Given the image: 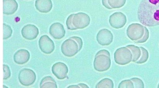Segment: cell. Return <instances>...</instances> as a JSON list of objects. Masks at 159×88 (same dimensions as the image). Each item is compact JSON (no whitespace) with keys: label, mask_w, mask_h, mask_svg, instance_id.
<instances>
[{"label":"cell","mask_w":159,"mask_h":88,"mask_svg":"<svg viewBox=\"0 0 159 88\" xmlns=\"http://www.w3.org/2000/svg\"><path fill=\"white\" fill-rule=\"evenodd\" d=\"M114 84L112 80L109 78H105L101 80L96 85V88H113Z\"/></svg>","instance_id":"d6986e66"},{"label":"cell","mask_w":159,"mask_h":88,"mask_svg":"<svg viewBox=\"0 0 159 88\" xmlns=\"http://www.w3.org/2000/svg\"><path fill=\"white\" fill-rule=\"evenodd\" d=\"M119 88H134L133 83L131 80H125L122 81L120 84H119Z\"/></svg>","instance_id":"603a6c76"},{"label":"cell","mask_w":159,"mask_h":88,"mask_svg":"<svg viewBox=\"0 0 159 88\" xmlns=\"http://www.w3.org/2000/svg\"><path fill=\"white\" fill-rule=\"evenodd\" d=\"M111 64L110 54L107 50H102L96 53L94 60L93 66L97 71L103 72L107 71L110 68Z\"/></svg>","instance_id":"277c9868"},{"label":"cell","mask_w":159,"mask_h":88,"mask_svg":"<svg viewBox=\"0 0 159 88\" xmlns=\"http://www.w3.org/2000/svg\"><path fill=\"white\" fill-rule=\"evenodd\" d=\"M133 54L127 47H122L117 49L114 54V61L119 65H126L132 61Z\"/></svg>","instance_id":"5b68a950"},{"label":"cell","mask_w":159,"mask_h":88,"mask_svg":"<svg viewBox=\"0 0 159 88\" xmlns=\"http://www.w3.org/2000/svg\"><path fill=\"white\" fill-rule=\"evenodd\" d=\"M108 4L113 9H119L125 5L126 0H107Z\"/></svg>","instance_id":"ffe728a7"},{"label":"cell","mask_w":159,"mask_h":88,"mask_svg":"<svg viewBox=\"0 0 159 88\" xmlns=\"http://www.w3.org/2000/svg\"><path fill=\"white\" fill-rule=\"evenodd\" d=\"M102 5L104 7L108 9H112L108 4L107 0H102Z\"/></svg>","instance_id":"83f0119b"},{"label":"cell","mask_w":159,"mask_h":88,"mask_svg":"<svg viewBox=\"0 0 159 88\" xmlns=\"http://www.w3.org/2000/svg\"><path fill=\"white\" fill-rule=\"evenodd\" d=\"M68 88H89V87L87 85L83 84V83H80L76 85H72L69 86Z\"/></svg>","instance_id":"4316f807"},{"label":"cell","mask_w":159,"mask_h":88,"mask_svg":"<svg viewBox=\"0 0 159 88\" xmlns=\"http://www.w3.org/2000/svg\"><path fill=\"white\" fill-rule=\"evenodd\" d=\"M127 48L131 50L133 54L132 62H136L140 57L141 54V51L139 47L134 45H127Z\"/></svg>","instance_id":"ac0fdd59"},{"label":"cell","mask_w":159,"mask_h":88,"mask_svg":"<svg viewBox=\"0 0 159 88\" xmlns=\"http://www.w3.org/2000/svg\"><path fill=\"white\" fill-rule=\"evenodd\" d=\"M30 58L29 52L27 50L22 49L17 51L14 54V61L16 63L22 65L28 62Z\"/></svg>","instance_id":"5bb4252c"},{"label":"cell","mask_w":159,"mask_h":88,"mask_svg":"<svg viewBox=\"0 0 159 88\" xmlns=\"http://www.w3.org/2000/svg\"><path fill=\"white\" fill-rule=\"evenodd\" d=\"M50 35L56 39H62L66 35V31L61 23H56L51 26L49 29Z\"/></svg>","instance_id":"4fadbf2b"},{"label":"cell","mask_w":159,"mask_h":88,"mask_svg":"<svg viewBox=\"0 0 159 88\" xmlns=\"http://www.w3.org/2000/svg\"><path fill=\"white\" fill-rule=\"evenodd\" d=\"M39 45L41 51L46 54H51L55 48L53 41L47 35L41 36L39 39Z\"/></svg>","instance_id":"9c48e42d"},{"label":"cell","mask_w":159,"mask_h":88,"mask_svg":"<svg viewBox=\"0 0 159 88\" xmlns=\"http://www.w3.org/2000/svg\"><path fill=\"white\" fill-rule=\"evenodd\" d=\"M39 34V29L37 27L31 24L26 25L21 30L22 36L27 40H34L36 38Z\"/></svg>","instance_id":"7c38bea8"},{"label":"cell","mask_w":159,"mask_h":88,"mask_svg":"<svg viewBox=\"0 0 159 88\" xmlns=\"http://www.w3.org/2000/svg\"><path fill=\"white\" fill-rule=\"evenodd\" d=\"M131 80L133 83L134 88H144V87L143 82L140 78H131Z\"/></svg>","instance_id":"d4e9b609"},{"label":"cell","mask_w":159,"mask_h":88,"mask_svg":"<svg viewBox=\"0 0 159 88\" xmlns=\"http://www.w3.org/2000/svg\"><path fill=\"white\" fill-rule=\"evenodd\" d=\"M90 18L87 14L79 12L70 15L67 19L66 25L68 29L70 30L83 29L90 24Z\"/></svg>","instance_id":"7a4b0ae2"},{"label":"cell","mask_w":159,"mask_h":88,"mask_svg":"<svg viewBox=\"0 0 159 88\" xmlns=\"http://www.w3.org/2000/svg\"><path fill=\"white\" fill-rule=\"evenodd\" d=\"M41 88H57V83L52 77L47 76L41 80L40 83Z\"/></svg>","instance_id":"e0dca14e"},{"label":"cell","mask_w":159,"mask_h":88,"mask_svg":"<svg viewBox=\"0 0 159 88\" xmlns=\"http://www.w3.org/2000/svg\"><path fill=\"white\" fill-rule=\"evenodd\" d=\"M144 29H145V32H144V36H143L142 38L140 39V40L135 41V43L138 44L145 43L148 39L149 36V30L145 26H144Z\"/></svg>","instance_id":"484cf974"},{"label":"cell","mask_w":159,"mask_h":88,"mask_svg":"<svg viewBox=\"0 0 159 88\" xmlns=\"http://www.w3.org/2000/svg\"><path fill=\"white\" fill-rule=\"evenodd\" d=\"M141 51L140 57L136 63L138 64H143L147 62L149 59V54L148 52L145 48L143 47H140Z\"/></svg>","instance_id":"44dd1931"},{"label":"cell","mask_w":159,"mask_h":88,"mask_svg":"<svg viewBox=\"0 0 159 88\" xmlns=\"http://www.w3.org/2000/svg\"><path fill=\"white\" fill-rule=\"evenodd\" d=\"M145 32L144 27L138 23H133L127 28V35L130 40L136 41L142 38Z\"/></svg>","instance_id":"8992f818"},{"label":"cell","mask_w":159,"mask_h":88,"mask_svg":"<svg viewBox=\"0 0 159 88\" xmlns=\"http://www.w3.org/2000/svg\"><path fill=\"white\" fill-rule=\"evenodd\" d=\"M97 41L102 46L110 45L113 40V35L110 31L106 29L101 30L97 34Z\"/></svg>","instance_id":"30bf717a"},{"label":"cell","mask_w":159,"mask_h":88,"mask_svg":"<svg viewBox=\"0 0 159 88\" xmlns=\"http://www.w3.org/2000/svg\"><path fill=\"white\" fill-rule=\"evenodd\" d=\"M52 71L54 75L59 80H63L67 77L68 69L66 64L61 62L56 63L52 67Z\"/></svg>","instance_id":"8fae6325"},{"label":"cell","mask_w":159,"mask_h":88,"mask_svg":"<svg viewBox=\"0 0 159 88\" xmlns=\"http://www.w3.org/2000/svg\"><path fill=\"white\" fill-rule=\"evenodd\" d=\"M138 16L140 23L144 26H159V0H142L138 7Z\"/></svg>","instance_id":"6da1fadb"},{"label":"cell","mask_w":159,"mask_h":88,"mask_svg":"<svg viewBox=\"0 0 159 88\" xmlns=\"http://www.w3.org/2000/svg\"><path fill=\"white\" fill-rule=\"evenodd\" d=\"M12 29L11 27L5 23L3 24V40H6L11 36L12 33Z\"/></svg>","instance_id":"7402d4cb"},{"label":"cell","mask_w":159,"mask_h":88,"mask_svg":"<svg viewBox=\"0 0 159 88\" xmlns=\"http://www.w3.org/2000/svg\"><path fill=\"white\" fill-rule=\"evenodd\" d=\"M35 6L40 12L47 13L51 10L53 4L51 0H36Z\"/></svg>","instance_id":"2e32d148"},{"label":"cell","mask_w":159,"mask_h":88,"mask_svg":"<svg viewBox=\"0 0 159 88\" xmlns=\"http://www.w3.org/2000/svg\"><path fill=\"white\" fill-rule=\"evenodd\" d=\"M3 80L6 81L10 78L11 76V72L10 68L7 65L3 64Z\"/></svg>","instance_id":"cb8c5ba5"},{"label":"cell","mask_w":159,"mask_h":88,"mask_svg":"<svg viewBox=\"0 0 159 88\" xmlns=\"http://www.w3.org/2000/svg\"><path fill=\"white\" fill-rule=\"evenodd\" d=\"M127 22L126 15L121 12H115L109 17L110 24L114 29H119L123 27Z\"/></svg>","instance_id":"ba28073f"},{"label":"cell","mask_w":159,"mask_h":88,"mask_svg":"<svg viewBox=\"0 0 159 88\" xmlns=\"http://www.w3.org/2000/svg\"><path fill=\"white\" fill-rule=\"evenodd\" d=\"M18 8V5L16 0H3V12L5 15H13Z\"/></svg>","instance_id":"9a60e30c"},{"label":"cell","mask_w":159,"mask_h":88,"mask_svg":"<svg viewBox=\"0 0 159 88\" xmlns=\"http://www.w3.org/2000/svg\"><path fill=\"white\" fill-rule=\"evenodd\" d=\"M83 42L80 37L73 36L66 39L61 46L62 53L67 57L75 56L82 49Z\"/></svg>","instance_id":"3957f363"},{"label":"cell","mask_w":159,"mask_h":88,"mask_svg":"<svg viewBox=\"0 0 159 88\" xmlns=\"http://www.w3.org/2000/svg\"><path fill=\"white\" fill-rule=\"evenodd\" d=\"M18 79L22 85L29 87L34 84L36 79V75L33 70L24 68L20 70L19 73Z\"/></svg>","instance_id":"52a82bcc"},{"label":"cell","mask_w":159,"mask_h":88,"mask_svg":"<svg viewBox=\"0 0 159 88\" xmlns=\"http://www.w3.org/2000/svg\"><path fill=\"white\" fill-rule=\"evenodd\" d=\"M158 88H159V84L158 85Z\"/></svg>","instance_id":"f1b7e54d"}]
</instances>
